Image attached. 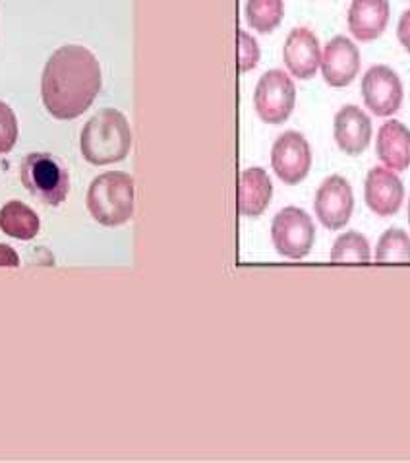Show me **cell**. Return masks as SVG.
<instances>
[{
    "mask_svg": "<svg viewBox=\"0 0 410 463\" xmlns=\"http://www.w3.org/2000/svg\"><path fill=\"white\" fill-rule=\"evenodd\" d=\"M101 66L81 45H64L51 54L41 78V99L59 120L84 115L101 91Z\"/></svg>",
    "mask_w": 410,
    "mask_h": 463,
    "instance_id": "obj_1",
    "label": "cell"
},
{
    "mask_svg": "<svg viewBox=\"0 0 410 463\" xmlns=\"http://www.w3.org/2000/svg\"><path fill=\"white\" fill-rule=\"evenodd\" d=\"M132 146L128 118L118 109H101L88 122L79 136L81 156L91 165H111L126 159Z\"/></svg>",
    "mask_w": 410,
    "mask_h": 463,
    "instance_id": "obj_2",
    "label": "cell"
},
{
    "mask_svg": "<svg viewBox=\"0 0 410 463\" xmlns=\"http://www.w3.org/2000/svg\"><path fill=\"white\" fill-rule=\"evenodd\" d=\"M134 179L132 175L122 171H108L93 179L86 206L91 217L105 227H118L130 222L134 215Z\"/></svg>",
    "mask_w": 410,
    "mask_h": 463,
    "instance_id": "obj_3",
    "label": "cell"
},
{
    "mask_svg": "<svg viewBox=\"0 0 410 463\" xmlns=\"http://www.w3.org/2000/svg\"><path fill=\"white\" fill-rule=\"evenodd\" d=\"M20 176L27 193L47 206H61L70 188L66 167L47 152L27 154L22 159Z\"/></svg>",
    "mask_w": 410,
    "mask_h": 463,
    "instance_id": "obj_4",
    "label": "cell"
},
{
    "mask_svg": "<svg viewBox=\"0 0 410 463\" xmlns=\"http://www.w3.org/2000/svg\"><path fill=\"white\" fill-rule=\"evenodd\" d=\"M271 241L275 250L291 260H303L316 242V225L300 208H283L271 223Z\"/></svg>",
    "mask_w": 410,
    "mask_h": 463,
    "instance_id": "obj_5",
    "label": "cell"
},
{
    "mask_svg": "<svg viewBox=\"0 0 410 463\" xmlns=\"http://www.w3.org/2000/svg\"><path fill=\"white\" fill-rule=\"evenodd\" d=\"M296 88L284 71H267L256 84L254 107L267 125H283L294 111Z\"/></svg>",
    "mask_w": 410,
    "mask_h": 463,
    "instance_id": "obj_6",
    "label": "cell"
},
{
    "mask_svg": "<svg viewBox=\"0 0 410 463\" xmlns=\"http://www.w3.org/2000/svg\"><path fill=\"white\" fill-rule=\"evenodd\" d=\"M362 98L364 105L370 109L376 117H391L403 105V81L393 68L386 64H376L368 68L362 78Z\"/></svg>",
    "mask_w": 410,
    "mask_h": 463,
    "instance_id": "obj_7",
    "label": "cell"
},
{
    "mask_svg": "<svg viewBox=\"0 0 410 463\" xmlns=\"http://www.w3.org/2000/svg\"><path fill=\"white\" fill-rule=\"evenodd\" d=\"M271 167L284 184L303 183L312 167L308 140L296 130L281 134L271 147Z\"/></svg>",
    "mask_w": 410,
    "mask_h": 463,
    "instance_id": "obj_8",
    "label": "cell"
},
{
    "mask_svg": "<svg viewBox=\"0 0 410 463\" xmlns=\"http://www.w3.org/2000/svg\"><path fill=\"white\" fill-rule=\"evenodd\" d=\"M313 210H316L318 222L327 231H340L349 225L354 210V194L345 176H327L318 188Z\"/></svg>",
    "mask_w": 410,
    "mask_h": 463,
    "instance_id": "obj_9",
    "label": "cell"
},
{
    "mask_svg": "<svg viewBox=\"0 0 410 463\" xmlns=\"http://www.w3.org/2000/svg\"><path fill=\"white\" fill-rule=\"evenodd\" d=\"M320 68L331 88H347L360 72V51L349 37L337 35L325 45Z\"/></svg>",
    "mask_w": 410,
    "mask_h": 463,
    "instance_id": "obj_10",
    "label": "cell"
},
{
    "mask_svg": "<svg viewBox=\"0 0 410 463\" xmlns=\"http://www.w3.org/2000/svg\"><path fill=\"white\" fill-rule=\"evenodd\" d=\"M364 200L368 208L379 217H391L397 213L405 200V186L399 175L387 167H374L368 171Z\"/></svg>",
    "mask_w": 410,
    "mask_h": 463,
    "instance_id": "obj_11",
    "label": "cell"
},
{
    "mask_svg": "<svg viewBox=\"0 0 410 463\" xmlns=\"http://www.w3.org/2000/svg\"><path fill=\"white\" fill-rule=\"evenodd\" d=\"M283 61L289 72L298 80H312L321 66V49L316 33L308 27H294L286 35L283 47Z\"/></svg>",
    "mask_w": 410,
    "mask_h": 463,
    "instance_id": "obj_12",
    "label": "cell"
},
{
    "mask_svg": "<svg viewBox=\"0 0 410 463\" xmlns=\"http://www.w3.org/2000/svg\"><path fill=\"white\" fill-rule=\"evenodd\" d=\"M335 142L347 156H360L372 140V120L359 105L339 109L333 122Z\"/></svg>",
    "mask_w": 410,
    "mask_h": 463,
    "instance_id": "obj_13",
    "label": "cell"
},
{
    "mask_svg": "<svg viewBox=\"0 0 410 463\" xmlns=\"http://www.w3.org/2000/svg\"><path fill=\"white\" fill-rule=\"evenodd\" d=\"M389 0H352L349 6V32L359 41H374L389 24Z\"/></svg>",
    "mask_w": 410,
    "mask_h": 463,
    "instance_id": "obj_14",
    "label": "cell"
},
{
    "mask_svg": "<svg viewBox=\"0 0 410 463\" xmlns=\"http://www.w3.org/2000/svg\"><path fill=\"white\" fill-rule=\"evenodd\" d=\"M376 154L384 167L399 173L410 167V130L401 120H387L379 127Z\"/></svg>",
    "mask_w": 410,
    "mask_h": 463,
    "instance_id": "obj_15",
    "label": "cell"
},
{
    "mask_svg": "<svg viewBox=\"0 0 410 463\" xmlns=\"http://www.w3.org/2000/svg\"><path fill=\"white\" fill-rule=\"evenodd\" d=\"M273 196V183L262 167L242 171L238 181V213L244 217L262 215Z\"/></svg>",
    "mask_w": 410,
    "mask_h": 463,
    "instance_id": "obj_16",
    "label": "cell"
},
{
    "mask_svg": "<svg viewBox=\"0 0 410 463\" xmlns=\"http://www.w3.org/2000/svg\"><path fill=\"white\" fill-rule=\"evenodd\" d=\"M39 215L20 200H10L0 210V231L12 239L30 241L39 233Z\"/></svg>",
    "mask_w": 410,
    "mask_h": 463,
    "instance_id": "obj_17",
    "label": "cell"
},
{
    "mask_svg": "<svg viewBox=\"0 0 410 463\" xmlns=\"http://www.w3.org/2000/svg\"><path fill=\"white\" fill-rule=\"evenodd\" d=\"M283 16V0H246V20L257 33H271L277 30Z\"/></svg>",
    "mask_w": 410,
    "mask_h": 463,
    "instance_id": "obj_18",
    "label": "cell"
},
{
    "mask_svg": "<svg viewBox=\"0 0 410 463\" xmlns=\"http://www.w3.org/2000/svg\"><path fill=\"white\" fill-rule=\"evenodd\" d=\"M370 260H372L370 242H368V239L362 233H359V231H349V233L337 237V241L333 242L331 262L368 264Z\"/></svg>",
    "mask_w": 410,
    "mask_h": 463,
    "instance_id": "obj_19",
    "label": "cell"
},
{
    "mask_svg": "<svg viewBox=\"0 0 410 463\" xmlns=\"http://www.w3.org/2000/svg\"><path fill=\"white\" fill-rule=\"evenodd\" d=\"M377 262H410V237L399 227L387 229L376 247Z\"/></svg>",
    "mask_w": 410,
    "mask_h": 463,
    "instance_id": "obj_20",
    "label": "cell"
},
{
    "mask_svg": "<svg viewBox=\"0 0 410 463\" xmlns=\"http://www.w3.org/2000/svg\"><path fill=\"white\" fill-rule=\"evenodd\" d=\"M18 140V118L10 105L0 101V156L8 154Z\"/></svg>",
    "mask_w": 410,
    "mask_h": 463,
    "instance_id": "obj_21",
    "label": "cell"
},
{
    "mask_svg": "<svg viewBox=\"0 0 410 463\" xmlns=\"http://www.w3.org/2000/svg\"><path fill=\"white\" fill-rule=\"evenodd\" d=\"M237 41H238V72H250L257 66L259 62V45L257 41L246 33L244 30L237 32Z\"/></svg>",
    "mask_w": 410,
    "mask_h": 463,
    "instance_id": "obj_22",
    "label": "cell"
},
{
    "mask_svg": "<svg viewBox=\"0 0 410 463\" xmlns=\"http://www.w3.org/2000/svg\"><path fill=\"white\" fill-rule=\"evenodd\" d=\"M397 37L401 41V45L405 47L406 52H410V8L403 12V16L397 25Z\"/></svg>",
    "mask_w": 410,
    "mask_h": 463,
    "instance_id": "obj_23",
    "label": "cell"
},
{
    "mask_svg": "<svg viewBox=\"0 0 410 463\" xmlns=\"http://www.w3.org/2000/svg\"><path fill=\"white\" fill-rule=\"evenodd\" d=\"M20 256L14 250L10 244L0 242V268H18Z\"/></svg>",
    "mask_w": 410,
    "mask_h": 463,
    "instance_id": "obj_24",
    "label": "cell"
},
{
    "mask_svg": "<svg viewBox=\"0 0 410 463\" xmlns=\"http://www.w3.org/2000/svg\"><path fill=\"white\" fill-rule=\"evenodd\" d=\"M408 223H410V200H408Z\"/></svg>",
    "mask_w": 410,
    "mask_h": 463,
    "instance_id": "obj_25",
    "label": "cell"
}]
</instances>
